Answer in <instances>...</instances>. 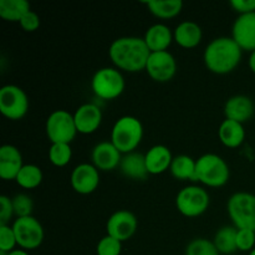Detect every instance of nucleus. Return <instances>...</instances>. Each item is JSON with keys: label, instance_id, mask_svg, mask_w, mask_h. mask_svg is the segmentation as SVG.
<instances>
[{"label": "nucleus", "instance_id": "ddd939ff", "mask_svg": "<svg viewBox=\"0 0 255 255\" xmlns=\"http://www.w3.org/2000/svg\"><path fill=\"white\" fill-rule=\"evenodd\" d=\"M70 182L75 192L80 194H90L96 191L100 184L99 169L90 163H81L71 172Z\"/></svg>", "mask_w": 255, "mask_h": 255}, {"label": "nucleus", "instance_id": "f3484780", "mask_svg": "<svg viewBox=\"0 0 255 255\" xmlns=\"http://www.w3.org/2000/svg\"><path fill=\"white\" fill-rule=\"evenodd\" d=\"M22 156L19 149L12 144H4L0 148V177L4 181L16 178L22 168Z\"/></svg>", "mask_w": 255, "mask_h": 255}, {"label": "nucleus", "instance_id": "c756f323", "mask_svg": "<svg viewBox=\"0 0 255 255\" xmlns=\"http://www.w3.org/2000/svg\"><path fill=\"white\" fill-rule=\"evenodd\" d=\"M186 255H219V252L213 242L206 238H197L187 246Z\"/></svg>", "mask_w": 255, "mask_h": 255}, {"label": "nucleus", "instance_id": "f257e3e1", "mask_svg": "<svg viewBox=\"0 0 255 255\" xmlns=\"http://www.w3.org/2000/svg\"><path fill=\"white\" fill-rule=\"evenodd\" d=\"M110 59L119 69L127 72H138L146 70L147 60L151 51L143 37H119L110 45Z\"/></svg>", "mask_w": 255, "mask_h": 255}, {"label": "nucleus", "instance_id": "b1692460", "mask_svg": "<svg viewBox=\"0 0 255 255\" xmlns=\"http://www.w3.org/2000/svg\"><path fill=\"white\" fill-rule=\"evenodd\" d=\"M196 164L192 157L187 154H179V156L173 157L169 171L172 176L181 181H197L196 178Z\"/></svg>", "mask_w": 255, "mask_h": 255}, {"label": "nucleus", "instance_id": "a878e982", "mask_svg": "<svg viewBox=\"0 0 255 255\" xmlns=\"http://www.w3.org/2000/svg\"><path fill=\"white\" fill-rule=\"evenodd\" d=\"M149 11L161 19H171L177 16L182 11L183 1L182 0H149L146 1Z\"/></svg>", "mask_w": 255, "mask_h": 255}, {"label": "nucleus", "instance_id": "6e6552de", "mask_svg": "<svg viewBox=\"0 0 255 255\" xmlns=\"http://www.w3.org/2000/svg\"><path fill=\"white\" fill-rule=\"evenodd\" d=\"M91 87L97 97L102 100H114L125 90V79L121 72L114 67H102L95 72Z\"/></svg>", "mask_w": 255, "mask_h": 255}, {"label": "nucleus", "instance_id": "72a5a7b5", "mask_svg": "<svg viewBox=\"0 0 255 255\" xmlns=\"http://www.w3.org/2000/svg\"><path fill=\"white\" fill-rule=\"evenodd\" d=\"M255 246V231L251 229H238L237 233V248L241 252L251 253Z\"/></svg>", "mask_w": 255, "mask_h": 255}, {"label": "nucleus", "instance_id": "aec40b11", "mask_svg": "<svg viewBox=\"0 0 255 255\" xmlns=\"http://www.w3.org/2000/svg\"><path fill=\"white\" fill-rule=\"evenodd\" d=\"M144 157H146L147 171L149 174L163 173L167 169H169L173 161V156L169 148L163 144H156L151 147Z\"/></svg>", "mask_w": 255, "mask_h": 255}, {"label": "nucleus", "instance_id": "4c0bfd02", "mask_svg": "<svg viewBox=\"0 0 255 255\" xmlns=\"http://www.w3.org/2000/svg\"><path fill=\"white\" fill-rule=\"evenodd\" d=\"M249 67H251L252 71L255 74V50L251 54V57H249Z\"/></svg>", "mask_w": 255, "mask_h": 255}, {"label": "nucleus", "instance_id": "c85d7f7f", "mask_svg": "<svg viewBox=\"0 0 255 255\" xmlns=\"http://www.w3.org/2000/svg\"><path fill=\"white\" fill-rule=\"evenodd\" d=\"M72 157V149L70 143H51L49 149V159L54 166L64 167Z\"/></svg>", "mask_w": 255, "mask_h": 255}, {"label": "nucleus", "instance_id": "39448f33", "mask_svg": "<svg viewBox=\"0 0 255 255\" xmlns=\"http://www.w3.org/2000/svg\"><path fill=\"white\" fill-rule=\"evenodd\" d=\"M228 213L237 229L255 231V196L248 192L234 193L228 201Z\"/></svg>", "mask_w": 255, "mask_h": 255}, {"label": "nucleus", "instance_id": "5701e85b", "mask_svg": "<svg viewBox=\"0 0 255 255\" xmlns=\"http://www.w3.org/2000/svg\"><path fill=\"white\" fill-rule=\"evenodd\" d=\"M218 136L224 146L229 148H237L243 143L246 138V131H244L243 124L226 119L219 126Z\"/></svg>", "mask_w": 255, "mask_h": 255}, {"label": "nucleus", "instance_id": "ea45409f", "mask_svg": "<svg viewBox=\"0 0 255 255\" xmlns=\"http://www.w3.org/2000/svg\"><path fill=\"white\" fill-rule=\"evenodd\" d=\"M249 255H255V248L253 249V251L251 252V253H249Z\"/></svg>", "mask_w": 255, "mask_h": 255}, {"label": "nucleus", "instance_id": "20e7f679", "mask_svg": "<svg viewBox=\"0 0 255 255\" xmlns=\"http://www.w3.org/2000/svg\"><path fill=\"white\" fill-rule=\"evenodd\" d=\"M231 172L227 162L216 153H206L197 159L196 178L208 187H222L228 182Z\"/></svg>", "mask_w": 255, "mask_h": 255}, {"label": "nucleus", "instance_id": "dca6fc26", "mask_svg": "<svg viewBox=\"0 0 255 255\" xmlns=\"http://www.w3.org/2000/svg\"><path fill=\"white\" fill-rule=\"evenodd\" d=\"M77 132L82 134L94 133L102 122V112L94 104H84L74 114Z\"/></svg>", "mask_w": 255, "mask_h": 255}, {"label": "nucleus", "instance_id": "9b49d317", "mask_svg": "<svg viewBox=\"0 0 255 255\" xmlns=\"http://www.w3.org/2000/svg\"><path fill=\"white\" fill-rule=\"evenodd\" d=\"M146 71L157 82H168L177 71V62L168 51L151 52L147 60Z\"/></svg>", "mask_w": 255, "mask_h": 255}, {"label": "nucleus", "instance_id": "4be33fe9", "mask_svg": "<svg viewBox=\"0 0 255 255\" xmlns=\"http://www.w3.org/2000/svg\"><path fill=\"white\" fill-rule=\"evenodd\" d=\"M203 32L202 27L194 21H182L181 24L177 25L176 30L173 32V37L177 44L186 49H192L196 47L201 42Z\"/></svg>", "mask_w": 255, "mask_h": 255}, {"label": "nucleus", "instance_id": "2eb2a0df", "mask_svg": "<svg viewBox=\"0 0 255 255\" xmlns=\"http://www.w3.org/2000/svg\"><path fill=\"white\" fill-rule=\"evenodd\" d=\"M121 154L111 141L100 142L92 149V163L99 171H112L121 163Z\"/></svg>", "mask_w": 255, "mask_h": 255}, {"label": "nucleus", "instance_id": "393cba45", "mask_svg": "<svg viewBox=\"0 0 255 255\" xmlns=\"http://www.w3.org/2000/svg\"><path fill=\"white\" fill-rule=\"evenodd\" d=\"M237 233L238 229L236 227H223L219 229L214 236V246L219 254L231 255L238 251L237 248Z\"/></svg>", "mask_w": 255, "mask_h": 255}, {"label": "nucleus", "instance_id": "58836bf2", "mask_svg": "<svg viewBox=\"0 0 255 255\" xmlns=\"http://www.w3.org/2000/svg\"><path fill=\"white\" fill-rule=\"evenodd\" d=\"M7 255H29V253L26 251H24V249H15V251L7 253Z\"/></svg>", "mask_w": 255, "mask_h": 255}, {"label": "nucleus", "instance_id": "1a4fd4ad", "mask_svg": "<svg viewBox=\"0 0 255 255\" xmlns=\"http://www.w3.org/2000/svg\"><path fill=\"white\" fill-rule=\"evenodd\" d=\"M29 110V99L21 87L5 85L0 89V112L9 120H21Z\"/></svg>", "mask_w": 255, "mask_h": 255}, {"label": "nucleus", "instance_id": "6ab92c4d", "mask_svg": "<svg viewBox=\"0 0 255 255\" xmlns=\"http://www.w3.org/2000/svg\"><path fill=\"white\" fill-rule=\"evenodd\" d=\"M143 39L146 45L148 46L149 51L158 52L167 51L174 37L173 32L171 31V29L167 25L154 24L147 29Z\"/></svg>", "mask_w": 255, "mask_h": 255}, {"label": "nucleus", "instance_id": "423d86ee", "mask_svg": "<svg viewBox=\"0 0 255 255\" xmlns=\"http://www.w3.org/2000/svg\"><path fill=\"white\" fill-rule=\"evenodd\" d=\"M211 198L208 192L198 186H188L178 192L176 207L181 214L189 218L202 216L208 209Z\"/></svg>", "mask_w": 255, "mask_h": 255}, {"label": "nucleus", "instance_id": "7ed1b4c3", "mask_svg": "<svg viewBox=\"0 0 255 255\" xmlns=\"http://www.w3.org/2000/svg\"><path fill=\"white\" fill-rule=\"evenodd\" d=\"M143 137V126L133 116L120 117L111 132V142L121 153H131L137 148Z\"/></svg>", "mask_w": 255, "mask_h": 255}, {"label": "nucleus", "instance_id": "9d476101", "mask_svg": "<svg viewBox=\"0 0 255 255\" xmlns=\"http://www.w3.org/2000/svg\"><path fill=\"white\" fill-rule=\"evenodd\" d=\"M11 227L16 237L17 246L24 251H32L42 244L45 236L44 228L32 216L16 218Z\"/></svg>", "mask_w": 255, "mask_h": 255}, {"label": "nucleus", "instance_id": "7c9ffc66", "mask_svg": "<svg viewBox=\"0 0 255 255\" xmlns=\"http://www.w3.org/2000/svg\"><path fill=\"white\" fill-rule=\"evenodd\" d=\"M11 202L12 208H14V214L17 218H24V217L31 216L34 203H32V199L27 194H16L14 198H11Z\"/></svg>", "mask_w": 255, "mask_h": 255}, {"label": "nucleus", "instance_id": "2f4dec72", "mask_svg": "<svg viewBox=\"0 0 255 255\" xmlns=\"http://www.w3.org/2000/svg\"><path fill=\"white\" fill-rule=\"evenodd\" d=\"M122 251V242L117 241L114 237L106 236L97 243V255H120Z\"/></svg>", "mask_w": 255, "mask_h": 255}, {"label": "nucleus", "instance_id": "0eeeda50", "mask_svg": "<svg viewBox=\"0 0 255 255\" xmlns=\"http://www.w3.org/2000/svg\"><path fill=\"white\" fill-rule=\"evenodd\" d=\"M45 129L51 143H71L77 133L74 115L66 110L51 112L46 120Z\"/></svg>", "mask_w": 255, "mask_h": 255}, {"label": "nucleus", "instance_id": "a211bd4d", "mask_svg": "<svg viewBox=\"0 0 255 255\" xmlns=\"http://www.w3.org/2000/svg\"><path fill=\"white\" fill-rule=\"evenodd\" d=\"M224 115L227 120L244 124L254 115V104L251 97L244 95H236L231 97L224 105Z\"/></svg>", "mask_w": 255, "mask_h": 255}, {"label": "nucleus", "instance_id": "f8f14e48", "mask_svg": "<svg viewBox=\"0 0 255 255\" xmlns=\"http://www.w3.org/2000/svg\"><path fill=\"white\" fill-rule=\"evenodd\" d=\"M137 224V218L133 213L129 211H117L107 221V236L114 237L120 242H126L136 233Z\"/></svg>", "mask_w": 255, "mask_h": 255}, {"label": "nucleus", "instance_id": "473e14b6", "mask_svg": "<svg viewBox=\"0 0 255 255\" xmlns=\"http://www.w3.org/2000/svg\"><path fill=\"white\" fill-rule=\"evenodd\" d=\"M16 246V237L12 231V227L0 226V252L10 253V252L15 251Z\"/></svg>", "mask_w": 255, "mask_h": 255}, {"label": "nucleus", "instance_id": "412c9836", "mask_svg": "<svg viewBox=\"0 0 255 255\" xmlns=\"http://www.w3.org/2000/svg\"><path fill=\"white\" fill-rule=\"evenodd\" d=\"M120 169L124 176L133 181H144L149 174L147 171L146 157L137 152L125 154L120 163Z\"/></svg>", "mask_w": 255, "mask_h": 255}, {"label": "nucleus", "instance_id": "c9c22d12", "mask_svg": "<svg viewBox=\"0 0 255 255\" xmlns=\"http://www.w3.org/2000/svg\"><path fill=\"white\" fill-rule=\"evenodd\" d=\"M20 25H21V27L25 31H35V30L39 29L40 26V16L35 11L30 10V11H27L26 14L22 16V19L20 20Z\"/></svg>", "mask_w": 255, "mask_h": 255}, {"label": "nucleus", "instance_id": "bb28decb", "mask_svg": "<svg viewBox=\"0 0 255 255\" xmlns=\"http://www.w3.org/2000/svg\"><path fill=\"white\" fill-rule=\"evenodd\" d=\"M30 11L26 0H0V16L6 21H19Z\"/></svg>", "mask_w": 255, "mask_h": 255}, {"label": "nucleus", "instance_id": "e433bc0d", "mask_svg": "<svg viewBox=\"0 0 255 255\" xmlns=\"http://www.w3.org/2000/svg\"><path fill=\"white\" fill-rule=\"evenodd\" d=\"M232 7L242 14L255 12V0H232Z\"/></svg>", "mask_w": 255, "mask_h": 255}, {"label": "nucleus", "instance_id": "f03ea898", "mask_svg": "<svg viewBox=\"0 0 255 255\" xmlns=\"http://www.w3.org/2000/svg\"><path fill=\"white\" fill-rule=\"evenodd\" d=\"M242 59V49L232 37L222 36L212 40L204 50L203 60L209 71L218 75L233 71Z\"/></svg>", "mask_w": 255, "mask_h": 255}, {"label": "nucleus", "instance_id": "cd10ccee", "mask_svg": "<svg viewBox=\"0 0 255 255\" xmlns=\"http://www.w3.org/2000/svg\"><path fill=\"white\" fill-rule=\"evenodd\" d=\"M20 187L26 189L36 188L42 182V171L36 164H24L15 178Z\"/></svg>", "mask_w": 255, "mask_h": 255}, {"label": "nucleus", "instance_id": "f704fd0d", "mask_svg": "<svg viewBox=\"0 0 255 255\" xmlns=\"http://www.w3.org/2000/svg\"><path fill=\"white\" fill-rule=\"evenodd\" d=\"M12 216L14 208L11 199L6 196H0V226H7Z\"/></svg>", "mask_w": 255, "mask_h": 255}, {"label": "nucleus", "instance_id": "4468645a", "mask_svg": "<svg viewBox=\"0 0 255 255\" xmlns=\"http://www.w3.org/2000/svg\"><path fill=\"white\" fill-rule=\"evenodd\" d=\"M232 39L242 50H255V12L242 14L236 19L232 29Z\"/></svg>", "mask_w": 255, "mask_h": 255}]
</instances>
